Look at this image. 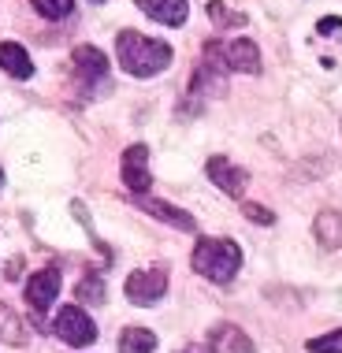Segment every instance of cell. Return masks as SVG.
Listing matches in <instances>:
<instances>
[{"mask_svg":"<svg viewBox=\"0 0 342 353\" xmlns=\"http://www.w3.org/2000/svg\"><path fill=\"white\" fill-rule=\"evenodd\" d=\"M116 52H119V63L127 74L134 79H153L171 63V45L157 41V37H145L138 30H123L116 37Z\"/></svg>","mask_w":342,"mask_h":353,"instance_id":"cell-1","label":"cell"},{"mask_svg":"<svg viewBox=\"0 0 342 353\" xmlns=\"http://www.w3.org/2000/svg\"><path fill=\"white\" fill-rule=\"evenodd\" d=\"M208 179H212L227 197H242L245 186H250V175H245L239 164H231L227 157H212V160H208Z\"/></svg>","mask_w":342,"mask_h":353,"instance_id":"cell-9","label":"cell"},{"mask_svg":"<svg viewBox=\"0 0 342 353\" xmlns=\"http://www.w3.org/2000/svg\"><path fill=\"white\" fill-rule=\"evenodd\" d=\"M208 353H253V342L234 323H216L208 331Z\"/></svg>","mask_w":342,"mask_h":353,"instance_id":"cell-11","label":"cell"},{"mask_svg":"<svg viewBox=\"0 0 342 353\" xmlns=\"http://www.w3.org/2000/svg\"><path fill=\"white\" fill-rule=\"evenodd\" d=\"M79 301H90V305H101L104 301V283H101V275H86V279L79 283Z\"/></svg>","mask_w":342,"mask_h":353,"instance_id":"cell-18","label":"cell"},{"mask_svg":"<svg viewBox=\"0 0 342 353\" xmlns=\"http://www.w3.org/2000/svg\"><path fill=\"white\" fill-rule=\"evenodd\" d=\"M0 342L4 346H26V323L4 301H0Z\"/></svg>","mask_w":342,"mask_h":353,"instance_id":"cell-15","label":"cell"},{"mask_svg":"<svg viewBox=\"0 0 342 353\" xmlns=\"http://www.w3.org/2000/svg\"><path fill=\"white\" fill-rule=\"evenodd\" d=\"M93 4H104V0H93Z\"/></svg>","mask_w":342,"mask_h":353,"instance_id":"cell-24","label":"cell"},{"mask_svg":"<svg viewBox=\"0 0 342 353\" xmlns=\"http://www.w3.org/2000/svg\"><path fill=\"white\" fill-rule=\"evenodd\" d=\"M0 186H4V171H0Z\"/></svg>","mask_w":342,"mask_h":353,"instance_id":"cell-23","label":"cell"},{"mask_svg":"<svg viewBox=\"0 0 342 353\" xmlns=\"http://www.w3.org/2000/svg\"><path fill=\"white\" fill-rule=\"evenodd\" d=\"M242 268V250L231 238H197L194 272L208 283H231Z\"/></svg>","mask_w":342,"mask_h":353,"instance_id":"cell-2","label":"cell"},{"mask_svg":"<svg viewBox=\"0 0 342 353\" xmlns=\"http://www.w3.org/2000/svg\"><path fill=\"white\" fill-rule=\"evenodd\" d=\"M309 350L312 353H342V331H328V335L312 339Z\"/></svg>","mask_w":342,"mask_h":353,"instance_id":"cell-20","label":"cell"},{"mask_svg":"<svg viewBox=\"0 0 342 353\" xmlns=\"http://www.w3.org/2000/svg\"><path fill=\"white\" fill-rule=\"evenodd\" d=\"M208 12H212V23L216 26H245V23H250L242 12H227L220 0H212V4H208Z\"/></svg>","mask_w":342,"mask_h":353,"instance_id":"cell-19","label":"cell"},{"mask_svg":"<svg viewBox=\"0 0 342 353\" xmlns=\"http://www.w3.org/2000/svg\"><path fill=\"white\" fill-rule=\"evenodd\" d=\"M316 34H320V37H331V34L342 37V19H320V23H316Z\"/></svg>","mask_w":342,"mask_h":353,"instance_id":"cell-22","label":"cell"},{"mask_svg":"<svg viewBox=\"0 0 342 353\" xmlns=\"http://www.w3.org/2000/svg\"><path fill=\"white\" fill-rule=\"evenodd\" d=\"M130 201H134L141 212L164 219V223L179 227V231H194V227H197V219L190 216L186 208H175V205H168V201H157V197H149V194H130Z\"/></svg>","mask_w":342,"mask_h":353,"instance_id":"cell-10","label":"cell"},{"mask_svg":"<svg viewBox=\"0 0 342 353\" xmlns=\"http://www.w3.org/2000/svg\"><path fill=\"white\" fill-rule=\"evenodd\" d=\"M242 212L250 216V219H256L261 227H272V223H275V212H268L264 205H250V201H245V205H242Z\"/></svg>","mask_w":342,"mask_h":353,"instance_id":"cell-21","label":"cell"},{"mask_svg":"<svg viewBox=\"0 0 342 353\" xmlns=\"http://www.w3.org/2000/svg\"><path fill=\"white\" fill-rule=\"evenodd\" d=\"M138 8L153 19V23H164V26H183L186 15H190L186 0H138Z\"/></svg>","mask_w":342,"mask_h":353,"instance_id":"cell-12","label":"cell"},{"mask_svg":"<svg viewBox=\"0 0 342 353\" xmlns=\"http://www.w3.org/2000/svg\"><path fill=\"white\" fill-rule=\"evenodd\" d=\"M71 63H74V71H79V79L86 85H101V82H108V56H104L101 49H93V45H79V49L71 52Z\"/></svg>","mask_w":342,"mask_h":353,"instance_id":"cell-7","label":"cell"},{"mask_svg":"<svg viewBox=\"0 0 342 353\" xmlns=\"http://www.w3.org/2000/svg\"><path fill=\"white\" fill-rule=\"evenodd\" d=\"M168 294V264H153L145 272H130L127 298L134 305H157Z\"/></svg>","mask_w":342,"mask_h":353,"instance_id":"cell-4","label":"cell"},{"mask_svg":"<svg viewBox=\"0 0 342 353\" xmlns=\"http://www.w3.org/2000/svg\"><path fill=\"white\" fill-rule=\"evenodd\" d=\"M119 175H123V186L130 190V194H145L149 183H153V175H149V149L141 145H130L123 152V164H119Z\"/></svg>","mask_w":342,"mask_h":353,"instance_id":"cell-5","label":"cell"},{"mask_svg":"<svg viewBox=\"0 0 342 353\" xmlns=\"http://www.w3.org/2000/svg\"><path fill=\"white\" fill-rule=\"evenodd\" d=\"M52 335L63 339L68 346H90L97 339V323L90 320V312H82L79 305H63L52 320Z\"/></svg>","mask_w":342,"mask_h":353,"instance_id":"cell-3","label":"cell"},{"mask_svg":"<svg viewBox=\"0 0 342 353\" xmlns=\"http://www.w3.org/2000/svg\"><path fill=\"white\" fill-rule=\"evenodd\" d=\"M312 234H316V242L324 245V250H339L342 245V216L324 208V212L316 216V223H312Z\"/></svg>","mask_w":342,"mask_h":353,"instance_id":"cell-14","label":"cell"},{"mask_svg":"<svg viewBox=\"0 0 342 353\" xmlns=\"http://www.w3.org/2000/svg\"><path fill=\"white\" fill-rule=\"evenodd\" d=\"M30 4L37 15L52 19V23H60V19H68L74 12V0H30Z\"/></svg>","mask_w":342,"mask_h":353,"instance_id":"cell-17","label":"cell"},{"mask_svg":"<svg viewBox=\"0 0 342 353\" xmlns=\"http://www.w3.org/2000/svg\"><path fill=\"white\" fill-rule=\"evenodd\" d=\"M56 294H60V272L56 268H41L30 275V283H26V305L37 312H49V305L56 301Z\"/></svg>","mask_w":342,"mask_h":353,"instance_id":"cell-8","label":"cell"},{"mask_svg":"<svg viewBox=\"0 0 342 353\" xmlns=\"http://www.w3.org/2000/svg\"><path fill=\"white\" fill-rule=\"evenodd\" d=\"M157 350V335L149 327H127L119 335V353H153Z\"/></svg>","mask_w":342,"mask_h":353,"instance_id":"cell-16","label":"cell"},{"mask_svg":"<svg viewBox=\"0 0 342 353\" xmlns=\"http://www.w3.org/2000/svg\"><path fill=\"white\" fill-rule=\"evenodd\" d=\"M0 68H4L8 74H15L19 82H26L34 74V60H30V52H26L23 45L0 41Z\"/></svg>","mask_w":342,"mask_h":353,"instance_id":"cell-13","label":"cell"},{"mask_svg":"<svg viewBox=\"0 0 342 353\" xmlns=\"http://www.w3.org/2000/svg\"><path fill=\"white\" fill-rule=\"evenodd\" d=\"M223 63L227 71H242V74H261V49L250 37H239V41H220Z\"/></svg>","mask_w":342,"mask_h":353,"instance_id":"cell-6","label":"cell"}]
</instances>
